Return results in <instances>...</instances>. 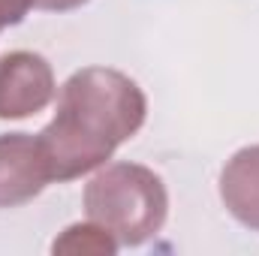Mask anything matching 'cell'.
I'll list each match as a JSON object with an SVG mask.
<instances>
[{"mask_svg": "<svg viewBox=\"0 0 259 256\" xmlns=\"http://www.w3.org/2000/svg\"><path fill=\"white\" fill-rule=\"evenodd\" d=\"M220 199L241 226L259 232V145L241 148L223 166Z\"/></svg>", "mask_w": 259, "mask_h": 256, "instance_id": "obj_5", "label": "cell"}, {"mask_svg": "<svg viewBox=\"0 0 259 256\" xmlns=\"http://www.w3.org/2000/svg\"><path fill=\"white\" fill-rule=\"evenodd\" d=\"M58 84L52 64L36 52L0 55V121H21L39 115L55 100Z\"/></svg>", "mask_w": 259, "mask_h": 256, "instance_id": "obj_3", "label": "cell"}, {"mask_svg": "<svg viewBox=\"0 0 259 256\" xmlns=\"http://www.w3.org/2000/svg\"><path fill=\"white\" fill-rule=\"evenodd\" d=\"M118 250V241L97 223H78L69 226L64 235L55 241V253H106L112 256Z\"/></svg>", "mask_w": 259, "mask_h": 256, "instance_id": "obj_6", "label": "cell"}, {"mask_svg": "<svg viewBox=\"0 0 259 256\" xmlns=\"http://www.w3.org/2000/svg\"><path fill=\"white\" fill-rule=\"evenodd\" d=\"M84 3L88 0H33V6L46 9V12H69V9H78Z\"/></svg>", "mask_w": 259, "mask_h": 256, "instance_id": "obj_8", "label": "cell"}, {"mask_svg": "<svg viewBox=\"0 0 259 256\" xmlns=\"http://www.w3.org/2000/svg\"><path fill=\"white\" fill-rule=\"evenodd\" d=\"M148 118V97L127 72L84 66L58 94V112L39 133L52 181H75L100 169Z\"/></svg>", "mask_w": 259, "mask_h": 256, "instance_id": "obj_1", "label": "cell"}, {"mask_svg": "<svg viewBox=\"0 0 259 256\" xmlns=\"http://www.w3.org/2000/svg\"><path fill=\"white\" fill-rule=\"evenodd\" d=\"M52 184V169L39 136L6 133L0 136V208L33 202Z\"/></svg>", "mask_w": 259, "mask_h": 256, "instance_id": "obj_4", "label": "cell"}, {"mask_svg": "<svg viewBox=\"0 0 259 256\" xmlns=\"http://www.w3.org/2000/svg\"><path fill=\"white\" fill-rule=\"evenodd\" d=\"M84 214L103 226L118 247H139L154 238L169 217L163 178L139 163H112L84 187Z\"/></svg>", "mask_w": 259, "mask_h": 256, "instance_id": "obj_2", "label": "cell"}, {"mask_svg": "<svg viewBox=\"0 0 259 256\" xmlns=\"http://www.w3.org/2000/svg\"><path fill=\"white\" fill-rule=\"evenodd\" d=\"M30 9H33V0H0V30L24 21Z\"/></svg>", "mask_w": 259, "mask_h": 256, "instance_id": "obj_7", "label": "cell"}]
</instances>
